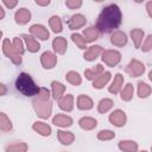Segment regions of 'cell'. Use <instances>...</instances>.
Listing matches in <instances>:
<instances>
[{
  "label": "cell",
  "mask_w": 152,
  "mask_h": 152,
  "mask_svg": "<svg viewBox=\"0 0 152 152\" xmlns=\"http://www.w3.org/2000/svg\"><path fill=\"white\" fill-rule=\"evenodd\" d=\"M121 23V12L116 5H109L103 8L99 17L97 26L101 32H110L116 28Z\"/></svg>",
  "instance_id": "cell-1"
},
{
  "label": "cell",
  "mask_w": 152,
  "mask_h": 152,
  "mask_svg": "<svg viewBox=\"0 0 152 152\" xmlns=\"http://www.w3.org/2000/svg\"><path fill=\"white\" fill-rule=\"evenodd\" d=\"M15 87L25 96H33L39 91L38 87L36 86V83L33 82L31 76L25 72H21L19 75V77L15 81Z\"/></svg>",
  "instance_id": "cell-2"
},
{
  "label": "cell",
  "mask_w": 152,
  "mask_h": 152,
  "mask_svg": "<svg viewBox=\"0 0 152 152\" xmlns=\"http://www.w3.org/2000/svg\"><path fill=\"white\" fill-rule=\"evenodd\" d=\"M96 1H102V0H96Z\"/></svg>",
  "instance_id": "cell-3"
}]
</instances>
